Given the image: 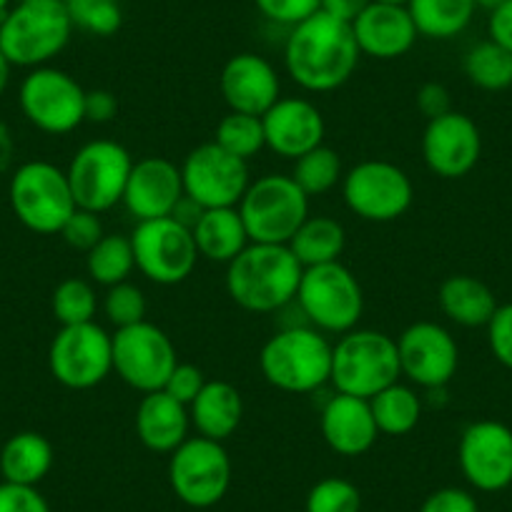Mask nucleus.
I'll return each instance as SVG.
<instances>
[{
	"mask_svg": "<svg viewBox=\"0 0 512 512\" xmlns=\"http://www.w3.org/2000/svg\"><path fill=\"white\" fill-rule=\"evenodd\" d=\"M359 58L362 53L352 26L322 11L289 28L284 43V68L289 78L309 93L342 88L357 71Z\"/></svg>",
	"mask_w": 512,
	"mask_h": 512,
	"instance_id": "1",
	"label": "nucleus"
},
{
	"mask_svg": "<svg viewBox=\"0 0 512 512\" xmlns=\"http://www.w3.org/2000/svg\"><path fill=\"white\" fill-rule=\"evenodd\" d=\"M304 267L287 244L251 241L226 264V292L244 312L274 314L297 299Z\"/></svg>",
	"mask_w": 512,
	"mask_h": 512,
	"instance_id": "2",
	"label": "nucleus"
},
{
	"mask_svg": "<svg viewBox=\"0 0 512 512\" xmlns=\"http://www.w3.org/2000/svg\"><path fill=\"white\" fill-rule=\"evenodd\" d=\"M73 31L61 0H16L0 18V51L11 66L33 71L61 56Z\"/></svg>",
	"mask_w": 512,
	"mask_h": 512,
	"instance_id": "3",
	"label": "nucleus"
},
{
	"mask_svg": "<svg viewBox=\"0 0 512 512\" xmlns=\"http://www.w3.org/2000/svg\"><path fill=\"white\" fill-rule=\"evenodd\" d=\"M332 347L319 329L289 324L267 339L259 354V369L274 390L309 395L322 390L332 377Z\"/></svg>",
	"mask_w": 512,
	"mask_h": 512,
	"instance_id": "4",
	"label": "nucleus"
},
{
	"mask_svg": "<svg viewBox=\"0 0 512 512\" xmlns=\"http://www.w3.org/2000/svg\"><path fill=\"white\" fill-rule=\"evenodd\" d=\"M400 352L397 339L377 329H352L332 347V377L329 382L342 395L372 400L384 387L400 382Z\"/></svg>",
	"mask_w": 512,
	"mask_h": 512,
	"instance_id": "5",
	"label": "nucleus"
},
{
	"mask_svg": "<svg viewBox=\"0 0 512 512\" xmlns=\"http://www.w3.org/2000/svg\"><path fill=\"white\" fill-rule=\"evenodd\" d=\"M297 307L304 324L322 334H347L357 329L364 312V294L352 269L342 262L307 267L297 289Z\"/></svg>",
	"mask_w": 512,
	"mask_h": 512,
	"instance_id": "6",
	"label": "nucleus"
},
{
	"mask_svg": "<svg viewBox=\"0 0 512 512\" xmlns=\"http://www.w3.org/2000/svg\"><path fill=\"white\" fill-rule=\"evenodd\" d=\"M11 209L26 229L36 234H61L63 224L78 209L66 171L51 161L18 166L8 186Z\"/></svg>",
	"mask_w": 512,
	"mask_h": 512,
	"instance_id": "7",
	"label": "nucleus"
},
{
	"mask_svg": "<svg viewBox=\"0 0 512 512\" xmlns=\"http://www.w3.org/2000/svg\"><path fill=\"white\" fill-rule=\"evenodd\" d=\"M236 209L251 241L289 244L307 221L309 196L299 189L292 174H267L251 181Z\"/></svg>",
	"mask_w": 512,
	"mask_h": 512,
	"instance_id": "8",
	"label": "nucleus"
},
{
	"mask_svg": "<svg viewBox=\"0 0 512 512\" xmlns=\"http://www.w3.org/2000/svg\"><path fill=\"white\" fill-rule=\"evenodd\" d=\"M339 186L347 209L372 224L397 221L415 201V186L407 171L384 159L359 161L342 176Z\"/></svg>",
	"mask_w": 512,
	"mask_h": 512,
	"instance_id": "9",
	"label": "nucleus"
},
{
	"mask_svg": "<svg viewBox=\"0 0 512 512\" xmlns=\"http://www.w3.org/2000/svg\"><path fill=\"white\" fill-rule=\"evenodd\" d=\"M131 169L134 159L118 141L96 139L83 144L66 169L78 209L103 214L121 204Z\"/></svg>",
	"mask_w": 512,
	"mask_h": 512,
	"instance_id": "10",
	"label": "nucleus"
},
{
	"mask_svg": "<svg viewBox=\"0 0 512 512\" xmlns=\"http://www.w3.org/2000/svg\"><path fill=\"white\" fill-rule=\"evenodd\" d=\"M21 111L38 131L63 136L86 123V91L71 73L53 66L28 71L18 91Z\"/></svg>",
	"mask_w": 512,
	"mask_h": 512,
	"instance_id": "11",
	"label": "nucleus"
},
{
	"mask_svg": "<svg viewBox=\"0 0 512 512\" xmlns=\"http://www.w3.org/2000/svg\"><path fill=\"white\" fill-rule=\"evenodd\" d=\"M169 457V485L184 505L204 510L224 500L231 485V457L224 442L196 435Z\"/></svg>",
	"mask_w": 512,
	"mask_h": 512,
	"instance_id": "12",
	"label": "nucleus"
},
{
	"mask_svg": "<svg viewBox=\"0 0 512 512\" xmlns=\"http://www.w3.org/2000/svg\"><path fill=\"white\" fill-rule=\"evenodd\" d=\"M131 246H134L136 269L149 282L161 287H174L186 282L199 262V251L191 229L181 226L171 216L151 221H136L131 231Z\"/></svg>",
	"mask_w": 512,
	"mask_h": 512,
	"instance_id": "13",
	"label": "nucleus"
},
{
	"mask_svg": "<svg viewBox=\"0 0 512 512\" xmlns=\"http://www.w3.org/2000/svg\"><path fill=\"white\" fill-rule=\"evenodd\" d=\"M176 364L179 357L171 337L146 319L113 334V372L141 395L164 390Z\"/></svg>",
	"mask_w": 512,
	"mask_h": 512,
	"instance_id": "14",
	"label": "nucleus"
},
{
	"mask_svg": "<svg viewBox=\"0 0 512 512\" xmlns=\"http://www.w3.org/2000/svg\"><path fill=\"white\" fill-rule=\"evenodd\" d=\"M48 369L68 390H93L113 372V334L96 322L61 327L48 349Z\"/></svg>",
	"mask_w": 512,
	"mask_h": 512,
	"instance_id": "15",
	"label": "nucleus"
},
{
	"mask_svg": "<svg viewBox=\"0 0 512 512\" xmlns=\"http://www.w3.org/2000/svg\"><path fill=\"white\" fill-rule=\"evenodd\" d=\"M181 179H184V194L204 209L239 206L241 196L251 184L249 161L236 159L216 141H209L189 151L181 164Z\"/></svg>",
	"mask_w": 512,
	"mask_h": 512,
	"instance_id": "16",
	"label": "nucleus"
},
{
	"mask_svg": "<svg viewBox=\"0 0 512 512\" xmlns=\"http://www.w3.org/2000/svg\"><path fill=\"white\" fill-rule=\"evenodd\" d=\"M402 377L422 390H445L460 367V347L450 329L437 322H415L397 337Z\"/></svg>",
	"mask_w": 512,
	"mask_h": 512,
	"instance_id": "17",
	"label": "nucleus"
},
{
	"mask_svg": "<svg viewBox=\"0 0 512 512\" xmlns=\"http://www.w3.org/2000/svg\"><path fill=\"white\" fill-rule=\"evenodd\" d=\"M457 465L475 490L502 492L512 487V430L497 420H477L462 430Z\"/></svg>",
	"mask_w": 512,
	"mask_h": 512,
	"instance_id": "18",
	"label": "nucleus"
},
{
	"mask_svg": "<svg viewBox=\"0 0 512 512\" xmlns=\"http://www.w3.org/2000/svg\"><path fill=\"white\" fill-rule=\"evenodd\" d=\"M482 156V134L467 113L450 111L427 121L422 134V159L440 179H462Z\"/></svg>",
	"mask_w": 512,
	"mask_h": 512,
	"instance_id": "19",
	"label": "nucleus"
},
{
	"mask_svg": "<svg viewBox=\"0 0 512 512\" xmlns=\"http://www.w3.org/2000/svg\"><path fill=\"white\" fill-rule=\"evenodd\" d=\"M267 149L282 159H299L324 144L327 123L317 103L302 96H282L262 116Z\"/></svg>",
	"mask_w": 512,
	"mask_h": 512,
	"instance_id": "20",
	"label": "nucleus"
},
{
	"mask_svg": "<svg viewBox=\"0 0 512 512\" xmlns=\"http://www.w3.org/2000/svg\"><path fill=\"white\" fill-rule=\"evenodd\" d=\"M221 96L229 111L264 116L282 98V78L277 68L256 53H236L224 63L219 76Z\"/></svg>",
	"mask_w": 512,
	"mask_h": 512,
	"instance_id": "21",
	"label": "nucleus"
},
{
	"mask_svg": "<svg viewBox=\"0 0 512 512\" xmlns=\"http://www.w3.org/2000/svg\"><path fill=\"white\" fill-rule=\"evenodd\" d=\"M181 196H184L181 166L164 156H146L134 161L121 204L136 221H151L171 216Z\"/></svg>",
	"mask_w": 512,
	"mask_h": 512,
	"instance_id": "22",
	"label": "nucleus"
},
{
	"mask_svg": "<svg viewBox=\"0 0 512 512\" xmlns=\"http://www.w3.org/2000/svg\"><path fill=\"white\" fill-rule=\"evenodd\" d=\"M352 33L357 38L359 53L377 61H395L407 56L420 38L407 6L374 3V0L352 23Z\"/></svg>",
	"mask_w": 512,
	"mask_h": 512,
	"instance_id": "23",
	"label": "nucleus"
},
{
	"mask_svg": "<svg viewBox=\"0 0 512 512\" xmlns=\"http://www.w3.org/2000/svg\"><path fill=\"white\" fill-rule=\"evenodd\" d=\"M319 430L329 450L342 457H359L377 442L379 430L369 400L334 392L319 415Z\"/></svg>",
	"mask_w": 512,
	"mask_h": 512,
	"instance_id": "24",
	"label": "nucleus"
},
{
	"mask_svg": "<svg viewBox=\"0 0 512 512\" xmlns=\"http://www.w3.org/2000/svg\"><path fill=\"white\" fill-rule=\"evenodd\" d=\"M136 435L141 445L159 455H171L181 442L189 440V407L181 405L169 392H149L136 407Z\"/></svg>",
	"mask_w": 512,
	"mask_h": 512,
	"instance_id": "25",
	"label": "nucleus"
},
{
	"mask_svg": "<svg viewBox=\"0 0 512 512\" xmlns=\"http://www.w3.org/2000/svg\"><path fill=\"white\" fill-rule=\"evenodd\" d=\"M189 417L196 435L216 442L229 440L244 420L241 392L226 379H206L204 390L189 405Z\"/></svg>",
	"mask_w": 512,
	"mask_h": 512,
	"instance_id": "26",
	"label": "nucleus"
},
{
	"mask_svg": "<svg viewBox=\"0 0 512 512\" xmlns=\"http://www.w3.org/2000/svg\"><path fill=\"white\" fill-rule=\"evenodd\" d=\"M437 302H440L442 314L452 324H460V327L467 329L487 327L495 309L500 307L492 289L482 279L470 277V274H452V277H447L440 284Z\"/></svg>",
	"mask_w": 512,
	"mask_h": 512,
	"instance_id": "27",
	"label": "nucleus"
},
{
	"mask_svg": "<svg viewBox=\"0 0 512 512\" xmlns=\"http://www.w3.org/2000/svg\"><path fill=\"white\" fill-rule=\"evenodd\" d=\"M191 234H194L199 256L216 264H229L251 244L249 231L236 206L206 209Z\"/></svg>",
	"mask_w": 512,
	"mask_h": 512,
	"instance_id": "28",
	"label": "nucleus"
},
{
	"mask_svg": "<svg viewBox=\"0 0 512 512\" xmlns=\"http://www.w3.org/2000/svg\"><path fill=\"white\" fill-rule=\"evenodd\" d=\"M53 445L41 432H18L0 450V475L3 482L36 487L51 472Z\"/></svg>",
	"mask_w": 512,
	"mask_h": 512,
	"instance_id": "29",
	"label": "nucleus"
},
{
	"mask_svg": "<svg viewBox=\"0 0 512 512\" xmlns=\"http://www.w3.org/2000/svg\"><path fill=\"white\" fill-rule=\"evenodd\" d=\"M287 246L304 269L319 267V264L339 262V256L347 246V231L332 216L309 214Z\"/></svg>",
	"mask_w": 512,
	"mask_h": 512,
	"instance_id": "30",
	"label": "nucleus"
},
{
	"mask_svg": "<svg viewBox=\"0 0 512 512\" xmlns=\"http://www.w3.org/2000/svg\"><path fill=\"white\" fill-rule=\"evenodd\" d=\"M407 11L422 38L450 41L467 31L477 6L475 0H407Z\"/></svg>",
	"mask_w": 512,
	"mask_h": 512,
	"instance_id": "31",
	"label": "nucleus"
},
{
	"mask_svg": "<svg viewBox=\"0 0 512 512\" xmlns=\"http://www.w3.org/2000/svg\"><path fill=\"white\" fill-rule=\"evenodd\" d=\"M372 407V417L377 422L379 435L402 437L410 435L422 417V397L412 384L395 382L390 387H384L382 392L369 400Z\"/></svg>",
	"mask_w": 512,
	"mask_h": 512,
	"instance_id": "32",
	"label": "nucleus"
},
{
	"mask_svg": "<svg viewBox=\"0 0 512 512\" xmlns=\"http://www.w3.org/2000/svg\"><path fill=\"white\" fill-rule=\"evenodd\" d=\"M134 269L136 256L134 246H131V236L103 234V239L86 254L88 279L106 289L128 282Z\"/></svg>",
	"mask_w": 512,
	"mask_h": 512,
	"instance_id": "33",
	"label": "nucleus"
},
{
	"mask_svg": "<svg viewBox=\"0 0 512 512\" xmlns=\"http://www.w3.org/2000/svg\"><path fill=\"white\" fill-rule=\"evenodd\" d=\"M465 76L482 91H505L512 86V51L495 41H480L467 51Z\"/></svg>",
	"mask_w": 512,
	"mask_h": 512,
	"instance_id": "34",
	"label": "nucleus"
},
{
	"mask_svg": "<svg viewBox=\"0 0 512 512\" xmlns=\"http://www.w3.org/2000/svg\"><path fill=\"white\" fill-rule=\"evenodd\" d=\"M342 159L327 144L307 151L304 156L294 159L292 179L297 181L299 189L312 199V196L329 194L337 184H342Z\"/></svg>",
	"mask_w": 512,
	"mask_h": 512,
	"instance_id": "35",
	"label": "nucleus"
},
{
	"mask_svg": "<svg viewBox=\"0 0 512 512\" xmlns=\"http://www.w3.org/2000/svg\"><path fill=\"white\" fill-rule=\"evenodd\" d=\"M216 144L224 151H229L236 159L251 161L259 151L267 149L264 139L262 116H249V113L229 111L216 126Z\"/></svg>",
	"mask_w": 512,
	"mask_h": 512,
	"instance_id": "36",
	"label": "nucleus"
},
{
	"mask_svg": "<svg viewBox=\"0 0 512 512\" xmlns=\"http://www.w3.org/2000/svg\"><path fill=\"white\" fill-rule=\"evenodd\" d=\"M51 309H53V317L58 319L61 327L96 322L98 294L96 289H93L91 279H81V277L63 279V282L53 289Z\"/></svg>",
	"mask_w": 512,
	"mask_h": 512,
	"instance_id": "37",
	"label": "nucleus"
},
{
	"mask_svg": "<svg viewBox=\"0 0 512 512\" xmlns=\"http://www.w3.org/2000/svg\"><path fill=\"white\" fill-rule=\"evenodd\" d=\"M66 8L73 28L88 36H116L123 26L121 0H68Z\"/></svg>",
	"mask_w": 512,
	"mask_h": 512,
	"instance_id": "38",
	"label": "nucleus"
},
{
	"mask_svg": "<svg viewBox=\"0 0 512 512\" xmlns=\"http://www.w3.org/2000/svg\"><path fill=\"white\" fill-rule=\"evenodd\" d=\"M362 492L344 477H324L309 490L304 512H359Z\"/></svg>",
	"mask_w": 512,
	"mask_h": 512,
	"instance_id": "39",
	"label": "nucleus"
},
{
	"mask_svg": "<svg viewBox=\"0 0 512 512\" xmlns=\"http://www.w3.org/2000/svg\"><path fill=\"white\" fill-rule=\"evenodd\" d=\"M103 314H106L108 324H113L116 329L134 327L146 319V294L131 282L108 287L106 297H103Z\"/></svg>",
	"mask_w": 512,
	"mask_h": 512,
	"instance_id": "40",
	"label": "nucleus"
},
{
	"mask_svg": "<svg viewBox=\"0 0 512 512\" xmlns=\"http://www.w3.org/2000/svg\"><path fill=\"white\" fill-rule=\"evenodd\" d=\"M254 6L269 23L294 28L322 11V0H254Z\"/></svg>",
	"mask_w": 512,
	"mask_h": 512,
	"instance_id": "41",
	"label": "nucleus"
},
{
	"mask_svg": "<svg viewBox=\"0 0 512 512\" xmlns=\"http://www.w3.org/2000/svg\"><path fill=\"white\" fill-rule=\"evenodd\" d=\"M103 224H101V214L96 211H88V209H76L71 214V219L63 224L61 236L71 249L78 251H91L98 241L103 239Z\"/></svg>",
	"mask_w": 512,
	"mask_h": 512,
	"instance_id": "42",
	"label": "nucleus"
},
{
	"mask_svg": "<svg viewBox=\"0 0 512 512\" xmlns=\"http://www.w3.org/2000/svg\"><path fill=\"white\" fill-rule=\"evenodd\" d=\"M485 329L492 357L505 369H512V302L500 304Z\"/></svg>",
	"mask_w": 512,
	"mask_h": 512,
	"instance_id": "43",
	"label": "nucleus"
},
{
	"mask_svg": "<svg viewBox=\"0 0 512 512\" xmlns=\"http://www.w3.org/2000/svg\"><path fill=\"white\" fill-rule=\"evenodd\" d=\"M0 512H51V505L38 487L0 482Z\"/></svg>",
	"mask_w": 512,
	"mask_h": 512,
	"instance_id": "44",
	"label": "nucleus"
},
{
	"mask_svg": "<svg viewBox=\"0 0 512 512\" xmlns=\"http://www.w3.org/2000/svg\"><path fill=\"white\" fill-rule=\"evenodd\" d=\"M204 384H206V377L196 364L179 362L174 367V372H171V377L166 379L164 392H169L174 400H179L181 405L189 407L191 402L199 397V392L204 390Z\"/></svg>",
	"mask_w": 512,
	"mask_h": 512,
	"instance_id": "45",
	"label": "nucleus"
},
{
	"mask_svg": "<svg viewBox=\"0 0 512 512\" xmlns=\"http://www.w3.org/2000/svg\"><path fill=\"white\" fill-rule=\"evenodd\" d=\"M420 512H480L475 495L462 487H440L422 502Z\"/></svg>",
	"mask_w": 512,
	"mask_h": 512,
	"instance_id": "46",
	"label": "nucleus"
},
{
	"mask_svg": "<svg viewBox=\"0 0 512 512\" xmlns=\"http://www.w3.org/2000/svg\"><path fill=\"white\" fill-rule=\"evenodd\" d=\"M415 101H417V108H420V113L427 118V121L455 111V108H452L450 91H447V88L437 81L422 83L420 91H417Z\"/></svg>",
	"mask_w": 512,
	"mask_h": 512,
	"instance_id": "47",
	"label": "nucleus"
},
{
	"mask_svg": "<svg viewBox=\"0 0 512 512\" xmlns=\"http://www.w3.org/2000/svg\"><path fill=\"white\" fill-rule=\"evenodd\" d=\"M118 113V98L106 88H93L86 91V121L88 123H108Z\"/></svg>",
	"mask_w": 512,
	"mask_h": 512,
	"instance_id": "48",
	"label": "nucleus"
},
{
	"mask_svg": "<svg viewBox=\"0 0 512 512\" xmlns=\"http://www.w3.org/2000/svg\"><path fill=\"white\" fill-rule=\"evenodd\" d=\"M487 33H490V41L500 43L507 51H512V0H507L497 11L490 13Z\"/></svg>",
	"mask_w": 512,
	"mask_h": 512,
	"instance_id": "49",
	"label": "nucleus"
},
{
	"mask_svg": "<svg viewBox=\"0 0 512 512\" xmlns=\"http://www.w3.org/2000/svg\"><path fill=\"white\" fill-rule=\"evenodd\" d=\"M369 3H372V0H322V13L352 26V23L357 21L359 13H362Z\"/></svg>",
	"mask_w": 512,
	"mask_h": 512,
	"instance_id": "50",
	"label": "nucleus"
},
{
	"mask_svg": "<svg viewBox=\"0 0 512 512\" xmlns=\"http://www.w3.org/2000/svg\"><path fill=\"white\" fill-rule=\"evenodd\" d=\"M204 211H206L204 206L196 204L191 196L184 194L179 199V204L174 206V211H171V219H176L181 226H186V229H194V226L199 224V219H201V214H204Z\"/></svg>",
	"mask_w": 512,
	"mask_h": 512,
	"instance_id": "51",
	"label": "nucleus"
},
{
	"mask_svg": "<svg viewBox=\"0 0 512 512\" xmlns=\"http://www.w3.org/2000/svg\"><path fill=\"white\" fill-rule=\"evenodd\" d=\"M16 159V139H13V131L0 121V174H6L13 166Z\"/></svg>",
	"mask_w": 512,
	"mask_h": 512,
	"instance_id": "52",
	"label": "nucleus"
},
{
	"mask_svg": "<svg viewBox=\"0 0 512 512\" xmlns=\"http://www.w3.org/2000/svg\"><path fill=\"white\" fill-rule=\"evenodd\" d=\"M11 63H8V58L3 56V51H0V96L6 93L8 83H11Z\"/></svg>",
	"mask_w": 512,
	"mask_h": 512,
	"instance_id": "53",
	"label": "nucleus"
},
{
	"mask_svg": "<svg viewBox=\"0 0 512 512\" xmlns=\"http://www.w3.org/2000/svg\"><path fill=\"white\" fill-rule=\"evenodd\" d=\"M502 3H507V0H475V6L482 8V11H487V13L497 11V8H500Z\"/></svg>",
	"mask_w": 512,
	"mask_h": 512,
	"instance_id": "54",
	"label": "nucleus"
},
{
	"mask_svg": "<svg viewBox=\"0 0 512 512\" xmlns=\"http://www.w3.org/2000/svg\"><path fill=\"white\" fill-rule=\"evenodd\" d=\"M11 6H13V0H0V18L6 16V11H8V8H11Z\"/></svg>",
	"mask_w": 512,
	"mask_h": 512,
	"instance_id": "55",
	"label": "nucleus"
},
{
	"mask_svg": "<svg viewBox=\"0 0 512 512\" xmlns=\"http://www.w3.org/2000/svg\"><path fill=\"white\" fill-rule=\"evenodd\" d=\"M374 3H392V6H407V0H374Z\"/></svg>",
	"mask_w": 512,
	"mask_h": 512,
	"instance_id": "56",
	"label": "nucleus"
},
{
	"mask_svg": "<svg viewBox=\"0 0 512 512\" xmlns=\"http://www.w3.org/2000/svg\"><path fill=\"white\" fill-rule=\"evenodd\" d=\"M61 3H68V0H61Z\"/></svg>",
	"mask_w": 512,
	"mask_h": 512,
	"instance_id": "57",
	"label": "nucleus"
}]
</instances>
